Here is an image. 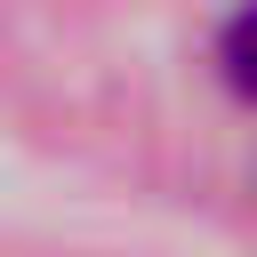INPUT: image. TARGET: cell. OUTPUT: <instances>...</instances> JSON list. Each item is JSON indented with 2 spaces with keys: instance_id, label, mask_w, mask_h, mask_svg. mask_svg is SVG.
I'll return each mask as SVG.
<instances>
[{
  "instance_id": "cell-1",
  "label": "cell",
  "mask_w": 257,
  "mask_h": 257,
  "mask_svg": "<svg viewBox=\"0 0 257 257\" xmlns=\"http://www.w3.org/2000/svg\"><path fill=\"white\" fill-rule=\"evenodd\" d=\"M217 72H225V88H233V96H249V104H257V0L225 16V32H217Z\"/></svg>"
}]
</instances>
